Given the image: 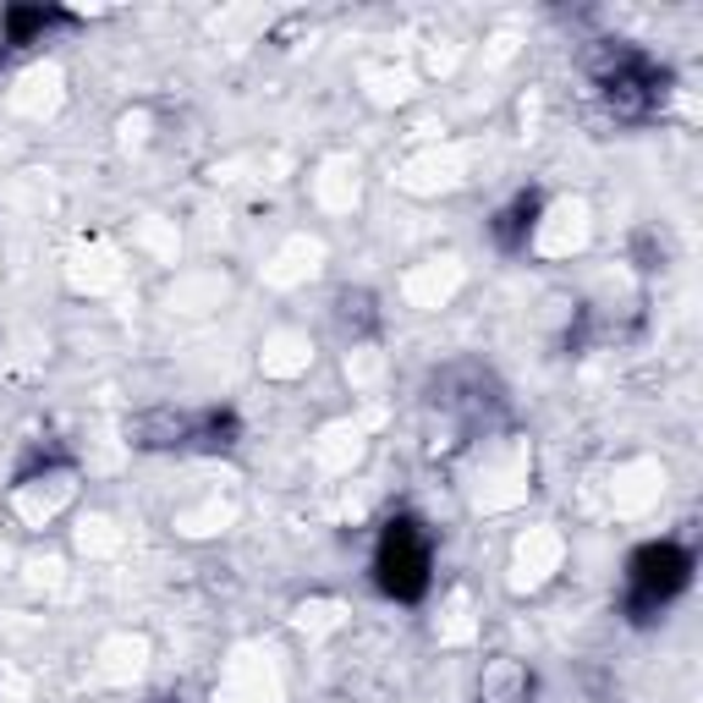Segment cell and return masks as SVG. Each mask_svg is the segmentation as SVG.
<instances>
[{
  "label": "cell",
  "instance_id": "obj_1",
  "mask_svg": "<svg viewBox=\"0 0 703 703\" xmlns=\"http://www.w3.org/2000/svg\"><path fill=\"white\" fill-rule=\"evenodd\" d=\"M380 583L385 593L396 599H418L429 588V566H434V550H429V534L418 522H391V534L380 545Z\"/></svg>",
  "mask_w": 703,
  "mask_h": 703
},
{
  "label": "cell",
  "instance_id": "obj_2",
  "mask_svg": "<svg viewBox=\"0 0 703 703\" xmlns=\"http://www.w3.org/2000/svg\"><path fill=\"white\" fill-rule=\"evenodd\" d=\"M687 572H692V555L676 550V545H649L632 555V572H627V588H632V610H660L670 604L681 588H687Z\"/></svg>",
  "mask_w": 703,
  "mask_h": 703
},
{
  "label": "cell",
  "instance_id": "obj_3",
  "mask_svg": "<svg viewBox=\"0 0 703 703\" xmlns=\"http://www.w3.org/2000/svg\"><path fill=\"white\" fill-rule=\"evenodd\" d=\"M534 215H539V199H516V204L495 220V237H500L506 247H516L527 231H534Z\"/></svg>",
  "mask_w": 703,
  "mask_h": 703
},
{
  "label": "cell",
  "instance_id": "obj_4",
  "mask_svg": "<svg viewBox=\"0 0 703 703\" xmlns=\"http://www.w3.org/2000/svg\"><path fill=\"white\" fill-rule=\"evenodd\" d=\"M341 319H346V324H363V330H374V308H369V297H363V292H358V297L346 292V297H341Z\"/></svg>",
  "mask_w": 703,
  "mask_h": 703
}]
</instances>
